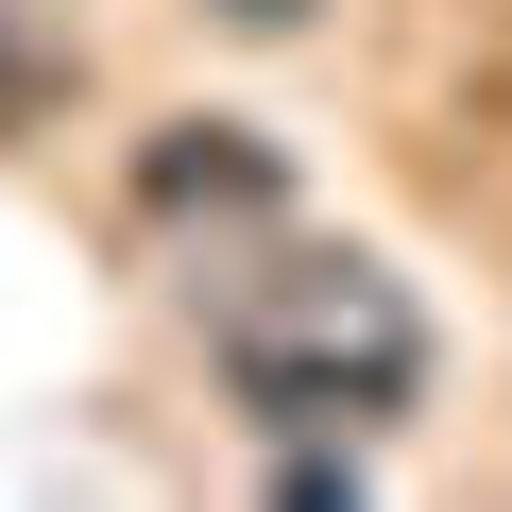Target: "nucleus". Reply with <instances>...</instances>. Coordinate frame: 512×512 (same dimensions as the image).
<instances>
[{
    "label": "nucleus",
    "mask_w": 512,
    "mask_h": 512,
    "mask_svg": "<svg viewBox=\"0 0 512 512\" xmlns=\"http://www.w3.org/2000/svg\"><path fill=\"white\" fill-rule=\"evenodd\" d=\"M205 359H222V393L256 427L325 444V427H393L427 393V308L342 239H274V256H239L205 291Z\"/></svg>",
    "instance_id": "1"
},
{
    "label": "nucleus",
    "mask_w": 512,
    "mask_h": 512,
    "mask_svg": "<svg viewBox=\"0 0 512 512\" xmlns=\"http://www.w3.org/2000/svg\"><path fill=\"white\" fill-rule=\"evenodd\" d=\"M137 188H154V205H171V222H188V205H274V154H256V137H239V120H171V137H154V171H137Z\"/></svg>",
    "instance_id": "2"
},
{
    "label": "nucleus",
    "mask_w": 512,
    "mask_h": 512,
    "mask_svg": "<svg viewBox=\"0 0 512 512\" xmlns=\"http://www.w3.org/2000/svg\"><path fill=\"white\" fill-rule=\"evenodd\" d=\"M52 86H69V69H52L35 35H0V137H18V120H52Z\"/></svg>",
    "instance_id": "3"
},
{
    "label": "nucleus",
    "mask_w": 512,
    "mask_h": 512,
    "mask_svg": "<svg viewBox=\"0 0 512 512\" xmlns=\"http://www.w3.org/2000/svg\"><path fill=\"white\" fill-rule=\"evenodd\" d=\"M222 18H256V35H291V18H308V0H222Z\"/></svg>",
    "instance_id": "4"
}]
</instances>
